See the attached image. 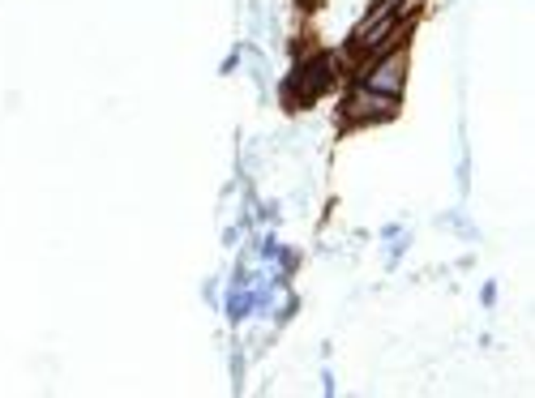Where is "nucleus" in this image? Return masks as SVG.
I'll return each mask as SVG.
<instances>
[{"label": "nucleus", "mask_w": 535, "mask_h": 398, "mask_svg": "<svg viewBox=\"0 0 535 398\" xmlns=\"http://www.w3.org/2000/svg\"><path fill=\"white\" fill-rule=\"evenodd\" d=\"M240 60H244V52L236 47V52H231V56L223 60V69H219V73H236V65H240Z\"/></svg>", "instance_id": "39448f33"}, {"label": "nucleus", "mask_w": 535, "mask_h": 398, "mask_svg": "<svg viewBox=\"0 0 535 398\" xmlns=\"http://www.w3.org/2000/svg\"><path fill=\"white\" fill-rule=\"evenodd\" d=\"M338 82V60L330 52H309V56H300L287 73V82H283V107L287 112H304L313 103L330 95Z\"/></svg>", "instance_id": "f257e3e1"}, {"label": "nucleus", "mask_w": 535, "mask_h": 398, "mask_svg": "<svg viewBox=\"0 0 535 398\" xmlns=\"http://www.w3.org/2000/svg\"><path fill=\"white\" fill-rule=\"evenodd\" d=\"M398 103L395 95H381V90H368V86L355 82L347 95H343V103H338V112H343V120L355 128L365 125H386V120H395L398 116Z\"/></svg>", "instance_id": "7ed1b4c3"}, {"label": "nucleus", "mask_w": 535, "mask_h": 398, "mask_svg": "<svg viewBox=\"0 0 535 398\" xmlns=\"http://www.w3.org/2000/svg\"><path fill=\"white\" fill-rule=\"evenodd\" d=\"M407 69H411V43H398V47L381 52V56L360 60L352 73H355V82L368 86V90H381V95H395V99H403Z\"/></svg>", "instance_id": "f03ea898"}, {"label": "nucleus", "mask_w": 535, "mask_h": 398, "mask_svg": "<svg viewBox=\"0 0 535 398\" xmlns=\"http://www.w3.org/2000/svg\"><path fill=\"white\" fill-rule=\"evenodd\" d=\"M479 300H484V309H493V304H497V283H493V279L479 287Z\"/></svg>", "instance_id": "20e7f679"}]
</instances>
